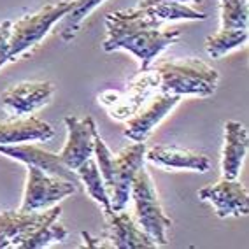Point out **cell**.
Masks as SVG:
<instances>
[{"label": "cell", "mask_w": 249, "mask_h": 249, "mask_svg": "<svg viewBox=\"0 0 249 249\" xmlns=\"http://www.w3.org/2000/svg\"><path fill=\"white\" fill-rule=\"evenodd\" d=\"M11 30H13V21L5 19V21H0V53L7 54V48H9V39H11Z\"/></svg>", "instance_id": "603a6c76"}, {"label": "cell", "mask_w": 249, "mask_h": 249, "mask_svg": "<svg viewBox=\"0 0 249 249\" xmlns=\"http://www.w3.org/2000/svg\"><path fill=\"white\" fill-rule=\"evenodd\" d=\"M248 40V30L242 28H221L218 34L207 37L205 51L211 58H221Z\"/></svg>", "instance_id": "d6986e66"}, {"label": "cell", "mask_w": 249, "mask_h": 249, "mask_svg": "<svg viewBox=\"0 0 249 249\" xmlns=\"http://www.w3.org/2000/svg\"><path fill=\"white\" fill-rule=\"evenodd\" d=\"M219 9H221V28H242V30H248V0H219Z\"/></svg>", "instance_id": "7402d4cb"}, {"label": "cell", "mask_w": 249, "mask_h": 249, "mask_svg": "<svg viewBox=\"0 0 249 249\" xmlns=\"http://www.w3.org/2000/svg\"><path fill=\"white\" fill-rule=\"evenodd\" d=\"M106 0H72V9L62 18V25L58 28V36L63 42H71L77 36L81 25L89 13L97 9Z\"/></svg>", "instance_id": "ac0fdd59"}, {"label": "cell", "mask_w": 249, "mask_h": 249, "mask_svg": "<svg viewBox=\"0 0 249 249\" xmlns=\"http://www.w3.org/2000/svg\"><path fill=\"white\" fill-rule=\"evenodd\" d=\"M9 62V58L5 56V54H2L0 53V67H2V65H5V63Z\"/></svg>", "instance_id": "d4e9b609"}, {"label": "cell", "mask_w": 249, "mask_h": 249, "mask_svg": "<svg viewBox=\"0 0 249 249\" xmlns=\"http://www.w3.org/2000/svg\"><path fill=\"white\" fill-rule=\"evenodd\" d=\"M53 126L34 116H16L13 120L0 121V146L32 142V141L44 142L53 139Z\"/></svg>", "instance_id": "5bb4252c"}, {"label": "cell", "mask_w": 249, "mask_h": 249, "mask_svg": "<svg viewBox=\"0 0 249 249\" xmlns=\"http://www.w3.org/2000/svg\"><path fill=\"white\" fill-rule=\"evenodd\" d=\"M161 2H181V4H186V2H198V0H141L137 5L139 7H147V5L161 4Z\"/></svg>", "instance_id": "cb8c5ba5"}, {"label": "cell", "mask_w": 249, "mask_h": 249, "mask_svg": "<svg viewBox=\"0 0 249 249\" xmlns=\"http://www.w3.org/2000/svg\"><path fill=\"white\" fill-rule=\"evenodd\" d=\"M71 9L72 0H62V2H56V4L46 5L37 13L25 16V18L13 23L9 48H7L9 62L18 60L19 56L27 54L32 48H36L40 40L48 36V32Z\"/></svg>", "instance_id": "277c9868"}, {"label": "cell", "mask_w": 249, "mask_h": 249, "mask_svg": "<svg viewBox=\"0 0 249 249\" xmlns=\"http://www.w3.org/2000/svg\"><path fill=\"white\" fill-rule=\"evenodd\" d=\"M249 139L248 130L239 121H227L225 123V144H223L221 170L225 179H237L248 153Z\"/></svg>", "instance_id": "2e32d148"}, {"label": "cell", "mask_w": 249, "mask_h": 249, "mask_svg": "<svg viewBox=\"0 0 249 249\" xmlns=\"http://www.w3.org/2000/svg\"><path fill=\"white\" fill-rule=\"evenodd\" d=\"M54 93V85L49 81H25L9 86L0 93V104L13 118L27 116L46 106Z\"/></svg>", "instance_id": "ba28073f"}, {"label": "cell", "mask_w": 249, "mask_h": 249, "mask_svg": "<svg viewBox=\"0 0 249 249\" xmlns=\"http://www.w3.org/2000/svg\"><path fill=\"white\" fill-rule=\"evenodd\" d=\"M69 237L67 228L60 225L56 219L53 221L44 223L42 227L37 228L30 237H28L19 249H40V248H48L51 244H56V242H62Z\"/></svg>", "instance_id": "ffe728a7"}, {"label": "cell", "mask_w": 249, "mask_h": 249, "mask_svg": "<svg viewBox=\"0 0 249 249\" xmlns=\"http://www.w3.org/2000/svg\"><path fill=\"white\" fill-rule=\"evenodd\" d=\"M130 196L135 204V216H137L139 227H142V230L155 240L156 246H169L167 230L172 225V221L163 213L153 179L144 167H141L139 172L135 174L132 188H130Z\"/></svg>", "instance_id": "3957f363"}, {"label": "cell", "mask_w": 249, "mask_h": 249, "mask_svg": "<svg viewBox=\"0 0 249 249\" xmlns=\"http://www.w3.org/2000/svg\"><path fill=\"white\" fill-rule=\"evenodd\" d=\"M149 13L155 14L156 18L160 19L161 23L165 21H178V19H205L204 13L195 11L192 7H188L186 4L181 2H161V4L147 5Z\"/></svg>", "instance_id": "44dd1931"}, {"label": "cell", "mask_w": 249, "mask_h": 249, "mask_svg": "<svg viewBox=\"0 0 249 249\" xmlns=\"http://www.w3.org/2000/svg\"><path fill=\"white\" fill-rule=\"evenodd\" d=\"M146 160V144L134 142L123 147L118 155L112 156V182L109 188L112 211H121L130 200V188L134 182L135 174L144 167Z\"/></svg>", "instance_id": "8992f818"}, {"label": "cell", "mask_w": 249, "mask_h": 249, "mask_svg": "<svg viewBox=\"0 0 249 249\" xmlns=\"http://www.w3.org/2000/svg\"><path fill=\"white\" fill-rule=\"evenodd\" d=\"M62 209L44 211V213H23V211H2L0 213V249L18 248L44 223L60 218Z\"/></svg>", "instance_id": "52a82bcc"}, {"label": "cell", "mask_w": 249, "mask_h": 249, "mask_svg": "<svg viewBox=\"0 0 249 249\" xmlns=\"http://www.w3.org/2000/svg\"><path fill=\"white\" fill-rule=\"evenodd\" d=\"M65 126H67V142L63 149L58 153L60 160L67 165L71 170H76L83 161L93 156L95 147V124L91 116H86L83 120L76 116H65Z\"/></svg>", "instance_id": "9c48e42d"}, {"label": "cell", "mask_w": 249, "mask_h": 249, "mask_svg": "<svg viewBox=\"0 0 249 249\" xmlns=\"http://www.w3.org/2000/svg\"><path fill=\"white\" fill-rule=\"evenodd\" d=\"M181 97L179 95H170V93H160L153 98V102L144 109V111L137 112L126 121L123 134L124 137H128L134 142H144L155 126L163 120L165 116L172 111L174 107L178 106Z\"/></svg>", "instance_id": "4fadbf2b"}, {"label": "cell", "mask_w": 249, "mask_h": 249, "mask_svg": "<svg viewBox=\"0 0 249 249\" xmlns=\"http://www.w3.org/2000/svg\"><path fill=\"white\" fill-rule=\"evenodd\" d=\"M77 192V184L65 179L54 178L44 170L37 169L34 165H28L27 184H25V195L19 211L32 213V211L48 209L49 205L67 198Z\"/></svg>", "instance_id": "5b68a950"}, {"label": "cell", "mask_w": 249, "mask_h": 249, "mask_svg": "<svg viewBox=\"0 0 249 249\" xmlns=\"http://www.w3.org/2000/svg\"><path fill=\"white\" fill-rule=\"evenodd\" d=\"M0 153L25 165H34L37 169L54 176V178L65 179V181H71L74 184L81 182L76 170L69 169L67 165L60 160V156L56 153L46 151L44 147L36 146V144H5V146H0Z\"/></svg>", "instance_id": "8fae6325"}, {"label": "cell", "mask_w": 249, "mask_h": 249, "mask_svg": "<svg viewBox=\"0 0 249 249\" xmlns=\"http://www.w3.org/2000/svg\"><path fill=\"white\" fill-rule=\"evenodd\" d=\"M160 79L161 93L211 97L218 88L219 74L200 58L161 60L153 67Z\"/></svg>", "instance_id": "7a4b0ae2"}, {"label": "cell", "mask_w": 249, "mask_h": 249, "mask_svg": "<svg viewBox=\"0 0 249 249\" xmlns=\"http://www.w3.org/2000/svg\"><path fill=\"white\" fill-rule=\"evenodd\" d=\"M146 158L151 163L165 169H186L195 170V172H207L211 167L209 156L193 153L190 149H182L178 146H167V144H158V146L146 149Z\"/></svg>", "instance_id": "9a60e30c"}, {"label": "cell", "mask_w": 249, "mask_h": 249, "mask_svg": "<svg viewBox=\"0 0 249 249\" xmlns=\"http://www.w3.org/2000/svg\"><path fill=\"white\" fill-rule=\"evenodd\" d=\"M76 174H77V178H79V181L85 184L88 195L104 209V214L111 213L112 211L111 198H109V195H107L106 184H104L102 174H100V170H98L97 161L88 158V160L83 161V163L77 167Z\"/></svg>", "instance_id": "e0dca14e"}, {"label": "cell", "mask_w": 249, "mask_h": 249, "mask_svg": "<svg viewBox=\"0 0 249 249\" xmlns=\"http://www.w3.org/2000/svg\"><path fill=\"white\" fill-rule=\"evenodd\" d=\"M198 198L211 202L219 218L228 216H248L249 196L248 188L237 179H225L198 190Z\"/></svg>", "instance_id": "30bf717a"}, {"label": "cell", "mask_w": 249, "mask_h": 249, "mask_svg": "<svg viewBox=\"0 0 249 249\" xmlns=\"http://www.w3.org/2000/svg\"><path fill=\"white\" fill-rule=\"evenodd\" d=\"M163 23L149 13L147 7H134L106 14L107 37L104 51L116 49L130 51L141 62V72L151 69V62L167 46L174 44L181 37V30H161Z\"/></svg>", "instance_id": "6da1fadb"}, {"label": "cell", "mask_w": 249, "mask_h": 249, "mask_svg": "<svg viewBox=\"0 0 249 249\" xmlns=\"http://www.w3.org/2000/svg\"><path fill=\"white\" fill-rule=\"evenodd\" d=\"M107 219V233L106 240H109V248L116 249H151L158 248L155 240L147 235L142 228L137 227V223L128 213L111 211L106 213Z\"/></svg>", "instance_id": "7c38bea8"}]
</instances>
